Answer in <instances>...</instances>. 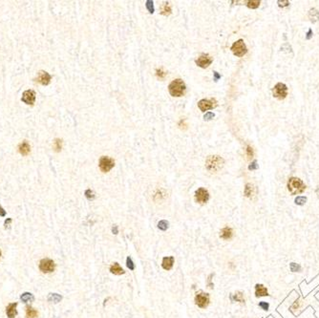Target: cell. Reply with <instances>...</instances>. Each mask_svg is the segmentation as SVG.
<instances>
[{
    "label": "cell",
    "instance_id": "obj_1",
    "mask_svg": "<svg viewBox=\"0 0 319 318\" xmlns=\"http://www.w3.org/2000/svg\"><path fill=\"white\" fill-rule=\"evenodd\" d=\"M223 165H224V159L220 156H208L206 161V169L212 173L218 172Z\"/></svg>",
    "mask_w": 319,
    "mask_h": 318
},
{
    "label": "cell",
    "instance_id": "obj_2",
    "mask_svg": "<svg viewBox=\"0 0 319 318\" xmlns=\"http://www.w3.org/2000/svg\"><path fill=\"white\" fill-rule=\"evenodd\" d=\"M288 189L291 195H297L305 191L306 185L302 180L298 178H291L288 182Z\"/></svg>",
    "mask_w": 319,
    "mask_h": 318
},
{
    "label": "cell",
    "instance_id": "obj_3",
    "mask_svg": "<svg viewBox=\"0 0 319 318\" xmlns=\"http://www.w3.org/2000/svg\"><path fill=\"white\" fill-rule=\"evenodd\" d=\"M169 93L173 97H182L185 91V84L182 79H175L169 84Z\"/></svg>",
    "mask_w": 319,
    "mask_h": 318
},
{
    "label": "cell",
    "instance_id": "obj_4",
    "mask_svg": "<svg viewBox=\"0 0 319 318\" xmlns=\"http://www.w3.org/2000/svg\"><path fill=\"white\" fill-rule=\"evenodd\" d=\"M194 302H195V305L198 307V308H200L202 310H205L210 304V295L207 292L200 290V291L196 292V294H195Z\"/></svg>",
    "mask_w": 319,
    "mask_h": 318
},
{
    "label": "cell",
    "instance_id": "obj_5",
    "mask_svg": "<svg viewBox=\"0 0 319 318\" xmlns=\"http://www.w3.org/2000/svg\"><path fill=\"white\" fill-rule=\"evenodd\" d=\"M39 270L43 273H51L53 271H55L56 269V264L54 260H52L50 258H44L40 260L39 265H38Z\"/></svg>",
    "mask_w": 319,
    "mask_h": 318
},
{
    "label": "cell",
    "instance_id": "obj_6",
    "mask_svg": "<svg viewBox=\"0 0 319 318\" xmlns=\"http://www.w3.org/2000/svg\"><path fill=\"white\" fill-rule=\"evenodd\" d=\"M231 51L233 52V54L237 57H243L244 55L247 54L248 49L247 46L245 44V42L243 39H239L238 41L234 42L233 45L231 46Z\"/></svg>",
    "mask_w": 319,
    "mask_h": 318
},
{
    "label": "cell",
    "instance_id": "obj_7",
    "mask_svg": "<svg viewBox=\"0 0 319 318\" xmlns=\"http://www.w3.org/2000/svg\"><path fill=\"white\" fill-rule=\"evenodd\" d=\"M272 93H273V96L276 99L284 100L287 96H288V88H287V86L284 83H277L274 86Z\"/></svg>",
    "mask_w": 319,
    "mask_h": 318
},
{
    "label": "cell",
    "instance_id": "obj_8",
    "mask_svg": "<svg viewBox=\"0 0 319 318\" xmlns=\"http://www.w3.org/2000/svg\"><path fill=\"white\" fill-rule=\"evenodd\" d=\"M195 200H196L197 203H199L201 205H204V204L207 203L208 200H209L208 191L203 187L199 188L198 190H196V192H195Z\"/></svg>",
    "mask_w": 319,
    "mask_h": 318
},
{
    "label": "cell",
    "instance_id": "obj_9",
    "mask_svg": "<svg viewBox=\"0 0 319 318\" xmlns=\"http://www.w3.org/2000/svg\"><path fill=\"white\" fill-rule=\"evenodd\" d=\"M115 163L114 160L109 157H101L100 160V168L102 172H108L113 168Z\"/></svg>",
    "mask_w": 319,
    "mask_h": 318
},
{
    "label": "cell",
    "instance_id": "obj_10",
    "mask_svg": "<svg viewBox=\"0 0 319 318\" xmlns=\"http://www.w3.org/2000/svg\"><path fill=\"white\" fill-rule=\"evenodd\" d=\"M198 106L201 111L206 112L209 109H212L217 106V101L214 99L211 100H202L198 102Z\"/></svg>",
    "mask_w": 319,
    "mask_h": 318
},
{
    "label": "cell",
    "instance_id": "obj_11",
    "mask_svg": "<svg viewBox=\"0 0 319 318\" xmlns=\"http://www.w3.org/2000/svg\"><path fill=\"white\" fill-rule=\"evenodd\" d=\"M21 100H22L25 104L28 105H33L36 101V93L33 90H26L23 94H22V98H21Z\"/></svg>",
    "mask_w": 319,
    "mask_h": 318
},
{
    "label": "cell",
    "instance_id": "obj_12",
    "mask_svg": "<svg viewBox=\"0 0 319 318\" xmlns=\"http://www.w3.org/2000/svg\"><path fill=\"white\" fill-rule=\"evenodd\" d=\"M52 79V77L49 73L45 72V71H40L38 73V76L36 78V81L40 83L41 85H48Z\"/></svg>",
    "mask_w": 319,
    "mask_h": 318
},
{
    "label": "cell",
    "instance_id": "obj_13",
    "mask_svg": "<svg viewBox=\"0 0 319 318\" xmlns=\"http://www.w3.org/2000/svg\"><path fill=\"white\" fill-rule=\"evenodd\" d=\"M212 63V58L209 55H202L196 59V64L201 68H206Z\"/></svg>",
    "mask_w": 319,
    "mask_h": 318
},
{
    "label": "cell",
    "instance_id": "obj_14",
    "mask_svg": "<svg viewBox=\"0 0 319 318\" xmlns=\"http://www.w3.org/2000/svg\"><path fill=\"white\" fill-rule=\"evenodd\" d=\"M233 234H234V233H233V229L230 227L227 226L220 230L219 237L223 240L228 241V240H231L233 238Z\"/></svg>",
    "mask_w": 319,
    "mask_h": 318
},
{
    "label": "cell",
    "instance_id": "obj_15",
    "mask_svg": "<svg viewBox=\"0 0 319 318\" xmlns=\"http://www.w3.org/2000/svg\"><path fill=\"white\" fill-rule=\"evenodd\" d=\"M174 264H175V258L174 256H166V257H164L163 260H162V268L164 269V270H171L174 267Z\"/></svg>",
    "mask_w": 319,
    "mask_h": 318
},
{
    "label": "cell",
    "instance_id": "obj_16",
    "mask_svg": "<svg viewBox=\"0 0 319 318\" xmlns=\"http://www.w3.org/2000/svg\"><path fill=\"white\" fill-rule=\"evenodd\" d=\"M109 271L114 275H118V276L125 274V270L122 269V267L118 262H115V263L111 264V266L109 267Z\"/></svg>",
    "mask_w": 319,
    "mask_h": 318
},
{
    "label": "cell",
    "instance_id": "obj_17",
    "mask_svg": "<svg viewBox=\"0 0 319 318\" xmlns=\"http://www.w3.org/2000/svg\"><path fill=\"white\" fill-rule=\"evenodd\" d=\"M255 296L256 297H263V296H269V291L267 288L262 284L255 285Z\"/></svg>",
    "mask_w": 319,
    "mask_h": 318
},
{
    "label": "cell",
    "instance_id": "obj_18",
    "mask_svg": "<svg viewBox=\"0 0 319 318\" xmlns=\"http://www.w3.org/2000/svg\"><path fill=\"white\" fill-rule=\"evenodd\" d=\"M16 307H17V303H11L7 306L6 308V313H7V317L8 318H15L17 314V311H16Z\"/></svg>",
    "mask_w": 319,
    "mask_h": 318
},
{
    "label": "cell",
    "instance_id": "obj_19",
    "mask_svg": "<svg viewBox=\"0 0 319 318\" xmlns=\"http://www.w3.org/2000/svg\"><path fill=\"white\" fill-rule=\"evenodd\" d=\"M18 151L22 156H27L31 152V146L27 141H24L18 145Z\"/></svg>",
    "mask_w": 319,
    "mask_h": 318
},
{
    "label": "cell",
    "instance_id": "obj_20",
    "mask_svg": "<svg viewBox=\"0 0 319 318\" xmlns=\"http://www.w3.org/2000/svg\"><path fill=\"white\" fill-rule=\"evenodd\" d=\"M230 300L232 302H239L241 304L246 303V299H245L244 293L242 291H235L234 293H232L230 295Z\"/></svg>",
    "mask_w": 319,
    "mask_h": 318
},
{
    "label": "cell",
    "instance_id": "obj_21",
    "mask_svg": "<svg viewBox=\"0 0 319 318\" xmlns=\"http://www.w3.org/2000/svg\"><path fill=\"white\" fill-rule=\"evenodd\" d=\"M255 194H256V188L254 187V185L251 184H247L246 187H245V196L252 199Z\"/></svg>",
    "mask_w": 319,
    "mask_h": 318
},
{
    "label": "cell",
    "instance_id": "obj_22",
    "mask_svg": "<svg viewBox=\"0 0 319 318\" xmlns=\"http://www.w3.org/2000/svg\"><path fill=\"white\" fill-rule=\"evenodd\" d=\"M47 300L50 303H55L57 304L62 300V295L58 294V293H49L47 296Z\"/></svg>",
    "mask_w": 319,
    "mask_h": 318
},
{
    "label": "cell",
    "instance_id": "obj_23",
    "mask_svg": "<svg viewBox=\"0 0 319 318\" xmlns=\"http://www.w3.org/2000/svg\"><path fill=\"white\" fill-rule=\"evenodd\" d=\"M20 300L22 301L23 303H29V302H33L35 300V296L33 293L31 292H24L20 295Z\"/></svg>",
    "mask_w": 319,
    "mask_h": 318
},
{
    "label": "cell",
    "instance_id": "obj_24",
    "mask_svg": "<svg viewBox=\"0 0 319 318\" xmlns=\"http://www.w3.org/2000/svg\"><path fill=\"white\" fill-rule=\"evenodd\" d=\"M38 312L36 310H35L33 307L27 306L26 307V317L27 318H37Z\"/></svg>",
    "mask_w": 319,
    "mask_h": 318
},
{
    "label": "cell",
    "instance_id": "obj_25",
    "mask_svg": "<svg viewBox=\"0 0 319 318\" xmlns=\"http://www.w3.org/2000/svg\"><path fill=\"white\" fill-rule=\"evenodd\" d=\"M309 17L312 22H316L319 20V11H317L316 9H312L309 13Z\"/></svg>",
    "mask_w": 319,
    "mask_h": 318
},
{
    "label": "cell",
    "instance_id": "obj_26",
    "mask_svg": "<svg viewBox=\"0 0 319 318\" xmlns=\"http://www.w3.org/2000/svg\"><path fill=\"white\" fill-rule=\"evenodd\" d=\"M169 227V223L166 220H162L158 223V228L162 231H166Z\"/></svg>",
    "mask_w": 319,
    "mask_h": 318
},
{
    "label": "cell",
    "instance_id": "obj_27",
    "mask_svg": "<svg viewBox=\"0 0 319 318\" xmlns=\"http://www.w3.org/2000/svg\"><path fill=\"white\" fill-rule=\"evenodd\" d=\"M213 276H214V273H210L208 275L207 279H206V287L209 290L214 289V284H213V282H212V278H213Z\"/></svg>",
    "mask_w": 319,
    "mask_h": 318
},
{
    "label": "cell",
    "instance_id": "obj_28",
    "mask_svg": "<svg viewBox=\"0 0 319 318\" xmlns=\"http://www.w3.org/2000/svg\"><path fill=\"white\" fill-rule=\"evenodd\" d=\"M126 267L128 268L129 270H132V271L135 270V269H136L135 264H134V262L130 256H127V258H126Z\"/></svg>",
    "mask_w": 319,
    "mask_h": 318
},
{
    "label": "cell",
    "instance_id": "obj_29",
    "mask_svg": "<svg viewBox=\"0 0 319 318\" xmlns=\"http://www.w3.org/2000/svg\"><path fill=\"white\" fill-rule=\"evenodd\" d=\"M53 146H54V149L56 152H59L62 148V141L60 139H56L54 142V145Z\"/></svg>",
    "mask_w": 319,
    "mask_h": 318
},
{
    "label": "cell",
    "instance_id": "obj_30",
    "mask_svg": "<svg viewBox=\"0 0 319 318\" xmlns=\"http://www.w3.org/2000/svg\"><path fill=\"white\" fill-rule=\"evenodd\" d=\"M170 13H171V9H170V7L167 5V3H164V5L163 6V9H162V15H170Z\"/></svg>",
    "mask_w": 319,
    "mask_h": 318
},
{
    "label": "cell",
    "instance_id": "obj_31",
    "mask_svg": "<svg viewBox=\"0 0 319 318\" xmlns=\"http://www.w3.org/2000/svg\"><path fill=\"white\" fill-rule=\"evenodd\" d=\"M85 197H86L88 200L92 201V200H94V199H95L96 195H95V192L93 191V190H91V189H87L86 191H85Z\"/></svg>",
    "mask_w": 319,
    "mask_h": 318
},
{
    "label": "cell",
    "instance_id": "obj_32",
    "mask_svg": "<svg viewBox=\"0 0 319 318\" xmlns=\"http://www.w3.org/2000/svg\"><path fill=\"white\" fill-rule=\"evenodd\" d=\"M260 5V1L259 0H253V1H249L248 2V7L251 8V9H256L258 8Z\"/></svg>",
    "mask_w": 319,
    "mask_h": 318
},
{
    "label": "cell",
    "instance_id": "obj_33",
    "mask_svg": "<svg viewBox=\"0 0 319 318\" xmlns=\"http://www.w3.org/2000/svg\"><path fill=\"white\" fill-rule=\"evenodd\" d=\"M291 270L292 272H297V271H300L301 270V266L299 264H296V263H291Z\"/></svg>",
    "mask_w": 319,
    "mask_h": 318
},
{
    "label": "cell",
    "instance_id": "obj_34",
    "mask_svg": "<svg viewBox=\"0 0 319 318\" xmlns=\"http://www.w3.org/2000/svg\"><path fill=\"white\" fill-rule=\"evenodd\" d=\"M306 201H307V198L306 197H297L295 199V204L296 205H299V206H303L305 203H306Z\"/></svg>",
    "mask_w": 319,
    "mask_h": 318
},
{
    "label": "cell",
    "instance_id": "obj_35",
    "mask_svg": "<svg viewBox=\"0 0 319 318\" xmlns=\"http://www.w3.org/2000/svg\"><path fill=\"white\" fill-rule=\"evenodd\" d=\"M146 8L148 9V11L153 14L154 13V5H153V1H150V0H148V1H146Z\"/></svg>",
    "mask_w": 319,
    "mask_h": 318
},
{
    "label": "cell",
    "instance_id": "obj_36",
    "mask_svg": "<svg viewBox=\"0 0 319 318\" xmlns=\"http://www.w3.org/2000/svg\"><path fill=\"white\" fill-rule=\"evenodd\" d=\"M259 307H260V308H261L262 310H264V311H268L269 308H270V305H269V303H267V302L262 301V302L259 303Z\"/></svg>",
    "mask_w": 319,
    "mask_h": 318
},
{
    "label": "cell",
    "instance_id": "obj_37",
    "mask_svg": "<svg viewBox=\"0 0 319 318\" xmlns=\"http://www.w3.org/2000/svg\"><path fill=\"white\" fill-rule=\"evenodd\" d=\"M247 155H248L249 159H251L253 157V149H252V147L250 145L247 146Z\"/></svg>",
    "mask_w": 319,
    "mask_h": 318
},
{
    "label": "cell",
    "instance_id": "obj_38",
    "mask_svg": "<svg viewBox=\"0 0 319 318\" xmlns=\"http://www.w3.org/2000/svg\"><path fill=\"white\" fill-rule=\"evenodd\" d=\"M157 76L160 78H164L165 76H166V73L164 71H163L162 69H158L157 70Z\"/></svg>",
    "mask_w": 319,
    "mask_h": 318
},
{
    "label": "cell",
    "instance_id": "obj_39",
    "mask_svg": "<svg viewBox=\"0 0 319 318\" xmlns=\"http://www.w3.org/2000/svg\"><path fill=\"white\" fill-rule=\"evenodd\" d=\"M213 118H214V114L211 113V112L206 113V114L205 115V117H204V119H205L206 121H210L211 119H213Z\"/></svg>",
    "mask_w": 319,
    "mask_h": 318
},
{
    "label": "cell",
    "instance_id": "obj_40",
    "mask_svg": "<svg viewBox=\"0 0 319 318\" xmlns=\"http://www.w3.org/2000/svg\"><path fill=\"white\" fill-rule=\"evenodd\" d=\"M12 222H13V220L11 219V218H8V219L5 220V222H4V227H5V229H7V228L10 227V225H11V223H12Z\"/></svg>",
    "mask_w": 319,
    "mask_h": 318
},
{
    "label": "cell",
    "instance_id": "obj_41",
    "mask_svg": "<svg viewBox=\"0 0 319 318\" xmlns=\"http://www.w3.org/2000/svg\"><path fill=\"white\" fill-rule=\"evenodd\" d=\"M112 233L114 235H117V234H119V227L117 225H114L112 227Z\"/></svg>",
    "mask_w": 319,
    "mask_h": 318
},
{
    "label": "cell",
    "instance_id": "obj_42",
    "mask_svg": "<svg viewBox=\"0 0 319 318\" xmlns=\"http://www.w3.org/2000/svg\"><path fill=\"white\" fill-rule=\"evenodd\" d=\"M0 216H1V217H5L6 216V210L2 207L1 205H0Z\"/></svg>",
    "mask_w": 319,
    "mask_h": 318
},
{
    "label": "cell",
    "instance_id": "obj_43",
    "mask_svg": "<svg viewBox=\"0 0 319 318\" xmlns=\"http://www.w3.org/2000/svg\"><path fill=\"white\" fill-rule=\"evenodd\" d=\"M299 307H300V305H299V300H296V301L294 302L293 306L291 307V309H292V310H295L296 308L299 309Z\"/></svg>",
    "mask_w": 319,
    "mask_h": 318
},
{
    "label": "cell",
    "instance_id": "obj_44",
    "mask_svg": "<svg viewBox=\"0 0 319 318\" xmlns=\"http://www.w3.org/2000/svg\"><path fill=\"white\" fill-rule=\"evenodd\" d=\"M278 3H279V6L280 7H286V6H288L289 4H290V2L289 1H278Z\"/></svg>",
    "mask_w": 319,
    "mask_h": 318
},
{
    "label": "cell",
    "instance_id": "obj_45",
    "mask_svg": "<svg viewBox=\"0 0 319 318\" xmlns=\"http://www.w3.org/2000/svg\"><path fill=\"white\" fill-rule=\"evenodd\" d=\"M256 168H257L256 161H254V162L252 163V164H251V165H249V169H250V170H252V169H256Z\"/></svg>",
    "mask_w": 319,
    "mask_h": 318
},
{
    "label": "cell",
    "instance_id": "obj_46",
    "mask_svg": "<svg viewBox=\"0 0 319 318\" xmlns=\"http://www.w3.org/2000/svg\"><path fill=\"white\" fill-rule=\"evenodd\" d=\"M220 78H221V76L219 75V74H218L217 72H214V80L217 81Z\"/></svg>",
    "mask_w": 319,
    "mask_h": 318
},
{
    "label": "cell",
    "instance_id": "obj_47",
    "mask_svg": "<svg viewBox=\"0 0 319 318\" xmlns=\"http://www.w3.org/2000/svg\"><path fill=\"white\" fill-rule=\"evenodd\" d=\"M0 257H1V250H0Z\"/></svg>",
    "mask_w": 319,
    "mask_h": 318
}]
</instances>
